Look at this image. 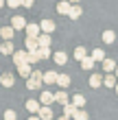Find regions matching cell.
<instances>
[{"label":"cell","instance_id":"obj_1","mask_svg":"<svg viewBox=\"0 0 118 120\" xmlns=\"http://www.w3.org/2000/svg\"><path fill=\"white\" fill-rule=\"evenodd\" d=\"M44 85V70H33L31 79H26V90H42Z\"/></svg>","mask_w":118,"mask_h":120},{"label":"cell","instance_id":"obj_2","mask_svg":"<svg viewBox=\"0 0 118 120\" xmlns=\"http://www.w3.org/2000/svg\"><path fill=\"white\" fill-rule=\"evenodd\" d=\"M39 103L44 105V107H50V105L55 103V92H50V90H42V94H39Z\"/></svg>","mask_w":118,"mask_h":120},{"label":"cell","instance_id":"obj_3","mask_svg":"<svg viewBox=\"0 0 118 120\" xmlns=\"http://www.w3.org/2000/svg\"><path fill=\"white\" fill-rule=\"evenodd\" d=\"M13 63H15V68L29 63V50H15L13 52Z\"/></svg>","mask_w":118,"mask_h":120},{"label":"cell","instance_id":"obj_4","mask_svg":"<svg viewBox=\"0 0 118 120\" xmlns=\"http://www.w3.org/2000/svg\"><path fill=\"white\" fill-rule=\"evenodd\" d=\"M0 85L2 87H13L15 85V74L13 72H2L0 74Z\"/></svg>","mask_w":118,"mask_h":120},{"label":"cell","instance_id":"obj_5","mask_svg":"<svg viewBox=\"0 0 118 120\" xmlns=\"http://www.w3.org/2000/svg\"><path fill=\"white\" fill-rule=\"evenodd\" d=\"M24 107H26V111H29L31 116H35V114H39V109L44 107V105H42L39 101H35V98H29V101H26V105H24Z\"/></svg>","mask_w":118,"mask_h":120},{"label":"cell","instance_id":"obj_6","mask_svg":"<svg viewBox=\"0 0 118 120\" xmlns=\"http://www.w3.org/2000/svg\"><path fill=\"white\" fill-rule=\"evenodd\" d=\"M26 24L29 22H26V18H22V15H13L11 18V26L15 31H26Z\"/></svg>","mask_w":118,"mask_h":120},{"label":"cell","instance_id":"obj_7","mask_svg":"<svg viewBox=\"0 0 118 120\" xmlns=\"http://www.w3.org/2000/svg\"><path fill=\"white\" fill-rule=\"evenodd\" d=\"M39 35H42V26L39 24H26V37H31V39H37L39 37Z\"/></svg>","mask_w":118,"mask_h":120},{"label":"cell","instance_id":"obj_8","mask_svg":"<svg viewBox=\"0 0 118 120\" xmlns=\"http://www.w3.org/2000/svg\"><path fill=\"white\" fill-rule=\"evenodd\" d=\"M59 79V72H55V70H44V85H55Z\"/></svg>","mask_w":118,"mask_h":120},{"label":"cell","instance_id":"obj_9","mask_svg":"<svg viewBox=\"0 0 118 120\" xmlns=\"http://www.w3.org/2000/svg\"><path fill=\"white\" fill-rule=\"evenodd\" d=\"M0 37H2V41H11L13 37H15V29L9 24V26H2L0 29Z\"/></svg>","mask_w":118,"mask_h":120},{"label":"cell","instance_id":"obj_10","mask_svg":"<svg viewBox=\"0 0 118 120\" xmlns=\"http://www.w3.org/2000/svg\"><path fill=\"white\" fill-rule=\"evenodd\" d=\"M70 9H72V4L68 2V0L57 2V13H59V15H70Z\"/></svg>","mask_w":118,"mask_h":120},{"label":"cell","instance_id":"obj_11","mask_svg":"<svg viewBox=\"0 0 118 120\" xmlns=\"http://www.w3.org/2000/svg\"><path fill=\"white\" fill-rule=\"evenodd\" d=\"M55 103H59L61 107L68 105V103H70V101H68V92L66 90H57V92H55Z\"/></svg>","mask_w":118,"mask_h":120},{"label":"cell","instance_id":"obj_12","mask_svg":"<svg viewBox=\"0 0 118 120\" xmlns=\"http://www.w3.org/2000/svg\"><path fill=\"white\" fill-rule=\"evenodd\" d=\"M39 26H42V33H46V35H50V33L55 31V22H53L50 18L42 20V22H39Z\"/></svg>","mask_w":118,"mask_h":120},{"label":"cell","instance_id":"obj_13","mask_svg":"<svg viewBox=\"0 0 118 120\" xmlns=\"http://www.w3.org/2000/svg\"><path fill=\"white\" fill-rule=\"evenodd\" d=\"M101 85H103V76H101L99 72H92V74H90V87L99 90Z\"/></svg>","mask_w":118,"mask_h":120},{"label":"cell","instance_id":"obj_14","mask_svg":"<svg viewBox=\"0 0 118 120\" xmlns=\"http://www.w3.org/2000/svg\"><path fill=\"white\" fill-rule=\"evenodd\" d=\"M18 74H20V76H24V79H31V74H33V66H31V63L18 66Z\"/></svg>","mask_w":118,"mask_h":120},{"label":"cell","instance_id":"obj_15","mask_svg":"<svg viewBox=\"0 0 118 120\" xmlns=\"http://www.w3.org/2000/svg\"><path fill=\"white\" fill-rule=\"evenodd\" d=\"M77 111H79V107H77L72 101L68 103V105H64V116H66V118H74V114H77Z\"/></svg>","mask_w":118,"mask_h":120},{"label":"cell","instance_id":"obj_16","mask_svg":"<svg viewBox=\"0 0 118 120\" xmlns=\"http://www.w3.org/2000/svg\"><path fill=\"white\" fill-rule=\"evenodd\" d=\"M13 52H15L13 41H2V44H0V55H11L13 57Z\"/></svg>","mask_w":118,"mask_h":120},{"label":"cell","instance_id":"obj_17","mask_svg":"<svg viewBox=\"0 0 118 120\" xmlns=\"http://www.w3.org/2000/svg\"><path fill=\"white\" fill-rule=\"evenodd\" d=\"M116 61L114 59H105V61H103V72H107V74H114L116 72Z\"/></svg>","mask_w":118,"mask_h":120},{"label":"cell","instance_id":"obj_18","mask_svg":"<svg viewBox=\"0 0 118 120\" xmlns=\"http://www.w3.org/2000/svg\"><path fill=\"white\" fill-rule=\"evenodd\" d=\"M103 85L109 87V90H116V85H118L116 83V74H105L103 76Z\"/></svg>","mask_w":118,"mask_h":120},{"label":"cell","instance_id":"obj_19","mask_svg":"<svg viewBox=\"0 0 118 120\" xmlns=\"http://www.w3.org/2000/svg\"><path fill=\"white\" fill-rule=\"evenodd\" d=\"M72 57H74V59H77L79 63H81L83 59H85V57H88V50H85V46H77V48H74V52H72Z\"/></svg>","mask_w":118,"mask_h":120},{"label":"cell","instance_id":"obj_20","mask_svg":"<svg viewBox=\"0 0 118 120\" xmlns=\"http://www.w3.org/2000/svg\"><path fill=\"white\" fill-rule=\"evenodd\" d=\"M53 61L57 63V66H66V63H68V55H66L64 50H59V52L53 55Z\"/></svg>","mask_w":118,"mask_h":120},{"label":"cell","instance_id":"obj_21","mask_svg":"<svg viewBox=\"0 0 118 120\" xmlns=\"http://www.w3.org/2000/svg\"><path fill=\"white\" fill-rule=\"evenodd\" d=\"M37 44H39V48H50V44H53V39H50V35H46V33H42L39 37H37Z\"/></svg>","mask_w":118,"mask_h":120},{"label":"cell","instance_id":"obj_22","mask_svg":"<svg viewBox=\"0 0 118 120\" xmlns=\"http://www.w3.org/2000/svg\"><path fill=\"white\" fill-rule=\"evenodd\" d=\"M24 46H26V50H29V52H37V50H39L37 39H31V37H26V39H24Z\"/></svg>","mask_w":118,"mask_h":120},{"label":"cell","instance_id":"obj_23","mask_svg":"<svg viewBox=\"0 0 118 120\" xmlns=\"http://www.w3.org/2000/svg\"><path fill=\"white\" fill-rule=\"evenodd\" d=\"M70 83H72V79H70V74H59V79H57V85H59L61 90H66V87H70Z\"/></svg>","mask_w":118,"mask_h":120},{"label":"cell","instance_id":"obj_24","mask_svg":"<svg viewBox=\"0 0 118 120\" xmlns=\"http://www.w3.org/2000/svg\"><path fill=\"white\" fill-rule=\"evenodd\" d=\"M90 57H92L94 61H101V63H103V61L107 59V57H105V50H103V48H94V50H92V55H90Z\"/></svg>","mask_w":118,"mask_h":120},{"label":"cell","instance_id":"obj_25","mask_svg":"<svg viewBox=\"0 0 118 120\" xmlns=\"http://www.w3.org/2000/svg\"><path fill=\"white\" fill-rule=\"evenodd\" d=\"M101 39L105 41V44H114V41H116V33L107 29V31H103V35H101Z\"/></svg>","mask_w":118,"mask_h":120},{"label":"cell","instance_id":"obj_26","mask_svg":"<svg viewBox=\"0 0 118 120\" xmlns=\"http://www.w3.org/2000/svg\"><path fill=\"white\" fill-rule=\"evenodd\" d=\"M94 63H96V61H94L92 57H90V55H88V57L81 61V68H83V70H88V72H92V70H94Z\"/></svg>","mask_w":118,"mask_h":120},{"label":"cell","instance_id":"obj_27","mask_svg":"<svg viewBox=\"0 0 118 120\" xmlns=\"http://www.w3.org/2000/svg\"><path fill=\"white\" fill-rule=\"evenodd\" d=\"M81 15H83V9H81L79 4H72V9H70V15H68V18H70V20H79Z\"/></svg>","mask_w":118,"mask_h":120},{"label":"cell","instance_id":"obj_28","mask_svg":"<svg viewBox=\"0 0 118 120\" xmlns=\"http://www.w3.org/2000/svg\"><path fill=\"white\" fill-rule=\"evenodd\" d=\"M37 116H39L42 120H53V109H50V107H42Z\"/></svg>","mask_w":118,"mask_h":120},{"label":"cell","instance_id":"obj_29","mask_svg":"<svg viewBox=\"0 0 118 120\" xmlns=\"http://www.w3.org/2000/svg\"><path fill=\"white\" fill-rule=\"evenodd\" d=\"M72 103H74V105H77V107L81 109L83 105H85V96H83V94H74V96H72Z\"/></svg>","mask_w":118,"mask_h":120},{"label":"cell","instance_id":"obj_30","mask_svg":"<svg viewBox=\"0 0 118 120\" xmlns=\"http://www.w3.org/2000/svg\"><path fill=\"white\" fill-rule=\"evenodd\" d=\"M37 55H39V59H48V57H53L55 52H50V48H39Z\"/></svg>","mask_w":118,"mask_h":120},{"label":"cell","instance_id":"obj_31","mask_svg":"<svg viewBox=\"0 0 118 120\" xmlns=\"http://www.w3.org/2000/svg\"><path fill=\"white\" fill-rule=\"evenodd\" d=\"M2 118H4V120H18V114H15V111H13V109H7Z\"/></svg>","mask_w":118,"mask_h":120},{"label":"cell","instance_id":"obj_32","mask_svg":"<svg viewBox=\"0 0 118 120\" xmlns=\"http://www.w3.org/2000/svg\"><path fill=\"white\" fill-rule=\"evenodd\" d=\"M72 120H90V116H88L83 109H79L77 114H74V118H72Z\"/></svg>","mask_w":118,"mask_h":120},{"label":"cell","instance_id":"obj_33","mask_svg":"<svg viewBox=\"0 0 118 120\" xmlns=\"http://www.w3.org/2000/svg\"><path fill=\"white\" fill-rule=\"evenodd\" d=\"M37 61H39V55L37 52H29V63H31V66H35Z\"/></svg>","mask_w":118,"mask_h":120},{"label":"cell","instance_id":"obj_34","mask_svg":"<svg viewBox=\"0 0 118 120\" xmlns=\"http://www.w3.org/2000/svg\"><path fill=\"white\" fill-rule=\"evenodd\" d=\"M7 7H11V9H18V7H22V0H7Z\"/></svg>","mask_w":118,"mask_h":120},{"label":"cell","instance_id":"obj_35","mask_svg":"<svg viewBox=\"0 0 118 120\" xmlns=\"http://www.w3.org/2000/svg\"><path fill=\"white\" fill-rule=\"evenodd\" d=\"M33 4H35V0H22V7H26V9H31Z\"/></svg>","mask_w":118,"mask_h":120},{"label":"cell","instance_id":"obj_36","mask_svg":"<svg viewBox=\"0 0 118 120\" xmlns=\"http://www.w3.org/2000/svg\"><path fill=\"white\" fill-rule=\"evenodd\" d=\"M68 2H70V4H79L81 0H68Z\"/></svg>","mask_w":118,"mask_h":120},{"label":"cell","instance_id":"obj_37","mask_svg":"<svg viewBox=\"0 0 118 120\" xmlns=\"http://www.w3.org/2000/svg\"><path fill=\"white\" fill-rule=\"evenodd\" d=\"M29 120H42V118H39V116H31Z\"/></svg>","mask_w":118,"mask_h":120},{"label":"cell","instance_id":"obj_38","mask_svg":"<svg viewBox=\"0 0 118 120\" xmlns=\"http://www.w3.org/2000/svg\"><path fill=\"white\" fill-rule=\"evenodd\" d=\"M7 4V0H0V9H2V7Z\"/></svg>","mask_w":118,"mask_h":120},{"label":"cell","instance_id":"obj_39","mask_svg":"<svg viewBox=\"0 0 118 120\" xmlns=\"http://www.w3.org/2000/svg\"><path fill=\"white\" fill-rule=\"evenodd\" d=\"M57 120H72V118H66V116H61V118H57Z\"/></svg>","mask_w":118,"mask_h":120},{"label":"cell","instance_id":"obj_40","mask_svg":"<svg viewBox=\"0 0 118 120\" xmlns=\"http://www.w3.org/2000/svg\"><path fill=\"white\" fill-rule=\"evenodd\" d=\"M114 74H116V79H118V68H116V72H114Z\"/></svg>","mask_w":118,"mask_h":120},{"label":"cell","instance_id":"obj_41","mask_svg":"<svg viewBox=\"0 0 118 120\" xmlns=\"http://www.w3.org/2000/svg\"><path fill=\"white\" fill-rule=\"evenodd\" d=\"M116 94H118V85H116Z\"/></svg>","mask_w":118,"mask_h":120}]
</instances>
